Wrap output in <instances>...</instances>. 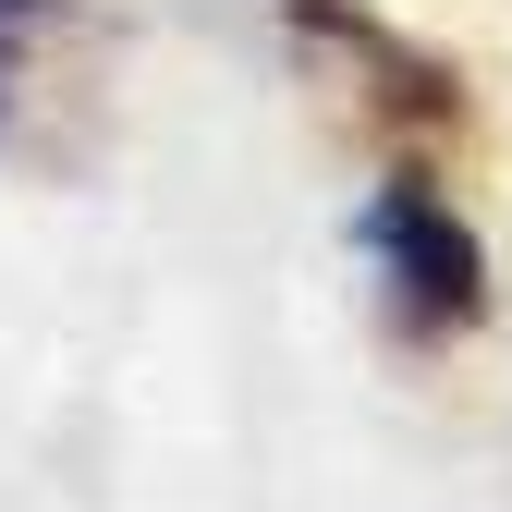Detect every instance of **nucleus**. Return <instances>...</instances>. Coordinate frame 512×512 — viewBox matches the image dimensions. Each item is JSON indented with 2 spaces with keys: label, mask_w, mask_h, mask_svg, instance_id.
Masks as SVG:
<instances>
[{
  "label": "nucleus",
  "mask_w": 512,
  "mask_h": 512,
  "mask_svg": "<svg viewBox=\"0 0 512 512\" xmlns=\"http://www.w3.org/2000/svg\"><path fill=\"white\" fill-rule=\"evenodd\" d=\"M61 25H74V0H0V159H49Z\"/></svg>",
  "instance_id": "2"
},
{
  "label": "nucleus",
  "mask_w": 512,
  "mask_h": 512,
  "mask_svg": "<svg viewBox=\"0 0 512 512\" xmlns=\"http://www.w3.org/2000/svg\"><path fill=\"white\" fill-rule=\"evenodd\" d=\"M366 269H378V305H391V330L415 342V354H439V342H464L476 317H488V244H476V220L439 196L427 171H391L366 196Z\"/></svg>",
  "instance_id": "1"
}]
</instances>
